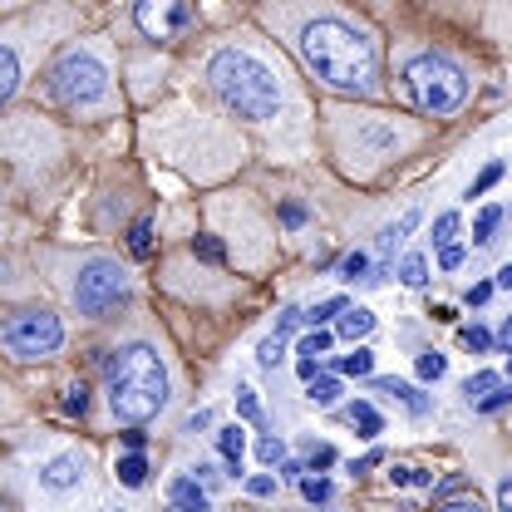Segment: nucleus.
<instances>
[{
	"instance_id": "obj_1",
	"label": "nucleus",
	"mask_w": 512,
	"mask_h": 512,
	"mask_svg": "<svg viewBox=\"0 0 512 512\" xmlns=\"http://www.w3.org/2000/svg\"><path fill=\"white\" fill-rule=\"evenodd\" d=\"M301 60L316 74L325 89L335 94H375L380 89V55H375V40L335 15H320L301 30Z\"/></svg>"
},
{
	"instance_id": "obj_2",
	"label": "nucleus",
	"mask_w": 512,
	"mask_h": 512,
	"mask_svg": "<svg viewBox=\"0 0 512 512\" xmlns=\"http://www.w3.org/2000/svg\"><path fill=\"white\" fill-rule=\"evenodd\" d=\"M104 389H109V409L119 424H148L163 404H168V370L158 360L153 345L133 340L124 350H114L104 360Z\"/></svg>"
},
{
	"instance_id": "obj_3",
	"label": "nucleus",
	"mask_w": 512,
	"mask_h": 512,
	"mask_svg": "<svg viewBox=\"0 0 512 512\" xmlns=\"http://www.w3.org/2000/svg\"><path fill=\"white\" fill-rule=\"evenodd\" d=\"M207 79L212 89L222 94V104L242 119H271L281 94H276V79L266 64H256L247 50H217L207 64Z\"/></svg>"
},
{
	"instance_id": "obj_4",
	"label": "nucleus",
	"mask_w": 512,
	"mask_h": 512,
	"mask_svg": "<svg viewBox=\"0 0 512 512\" xmlns=\"http://www.w3.org/2000/svg\"><path fill=\"white\" fill-rule=\"evenodd\" d=\"M404 94L414 99V109H424V114L439 119V114L463 109V99H468V74L448 60V55L424 50V55H414V60L404 64Z\"/></svg>"
},
{
	"instance_id": "obj_5",
	"label": "nucleus",
	"mask_w": 512,
	"mask_h": 512,
	"mask_svg": "<svg viewBox=\"0 0 512 512\" xmlns=\"http://www.w3.org/2000/svg\"><path fill=\"white\" fill-rule=\"evenodd\" d=\"M45 89H50V99H60L69 109H89L109 94V64L94 50H64L45 74Z\"/></svg>"
},
{
	"instance_id": "obj_6",
	"label": "nucleus",
	"mask_w": 512,
	"mask_h": 512,
	"mask_svg": "<svg viewBox=\"0 0 512 512\" xmlns=\"http://www.w3.org/2000/svg\"><path fill=\"white\" fill-rule=\"evenodd\" d=\"M74 306H79V316L89 320H109L119 306L128 301V271L114 261V256H89L84 266H79V276H74Z\"/></svg>"
},
{
	"instance_id": "obj_7",
	"label": "nucleus",
	"mask_w": 512,
	"mask_h": 512,
	"mask_svg": "<svg viewBox=\"0 0 512 512\" xmlns=\"http://www.w3.org/2000/svg\"><path fill=\"white\" fill-rule=\"evenodd\" d=\"M0 345L15 355V360H45L64 345V325L60 316L30 306V311H15V316L0 325Z\"/></svg>"
},
{
	"instance_id": "obj_8",
	"label": "nucleus",
	"mask_w": 512,
	"mask_h": 512,
	"mask_svg": "<svg viewBox=\"0 0 512 512\" xmlns=\"http://www.w3.org/2000/svg\"><path fill=\"white\" fill-rule=\"evenodd\" d=\"M133 15H138V25H143L153 40H168L173 30H183V25L192 20L188 5H138Z\"/></svg>"
},
{
	"instance_id": "obj_9",
	"label": "nucleus",
	"mask_w": 512,
	"mask_h": 512,
	"mask_svg": "<svg viewBox=\"0 0 512 512\" xmlns=\"http://www.w3.org/2000/svg\"><path fill=\"white\" fill-rule=\"evenodd\" d=\"M79 478H84V458H79V453H55V458L40 468V488H50V493L79 488Z\"/></svg>"
},
{
	"instance_id": "obj_10",
	"label": "nucleus",
	"mask_w": 512,
	"mask_h": 512,
	"mask_svg": "<svg viewBox=\"0 0 512 512\" xmlns=\"http://www.w3.org/2000/svg\"><path fill=\"white\" fill-rule=\"evenodd\" d=\"M375 394H384V399H394V404H404L414 419H424L429 409H434V399L429 394H419L409 380H394V375H384V380H375Z\"/></svg>"
},
{
	"instance_id": "obj_11",
	"label": "nucleus",
	"mask_w": 512,
	"mask_h": 512,
	"mask_svg": "<svg viewBox=\"0 0 512 512\" xmlns=\"http://www.w3.org/2000/svg\"><path fill=\"white\" fill-rule=\"evenodd\" d=\"M168 512H207V488L188 473H178L168 483Z\"/></svg>"
},
{
	"instance_id": "obj_12",
	"label": "nucleus",
	"mask_w": 512,
	"mask_h": 512,
	"mask_svg": "<svg viewBox=\"0 0 512 512\" xmlns=\"http://www.w3.org/2000/svg\"><path fill=\"white\" fill-rule=\"evenodd\" d=\"M217 453H222V463L237 473L242 468V453H247V434H242V424H227L222 434H217Z\"/></svg>"
},
{
	"instance_id": "obj_13",
	"label": "nucleus",
	"mask_w": 512,
	"mask_h": 512,
	"mask_svg": "<svg viewBox=\"0 0 512 512\" xmlns=\"http://www.w3.org/2000/svg\"><path fill=\"white\" fill-rule=\"evenodd\" d=\"M370 330H375V316L365 306H355V311H345V316L335 320V335H345V340H365Z\"/></svg>"
},
{
	"instance_id": "obj_14",
	"label": "nucleus",
	"mask_w": 512,
	"mask_h": 512,
	"mask_svg": "<svg viewBox=\"0 0 512 512\" xmlns=\"http://www.w3.org/2000/svg\"><path fill=\"white\" fill-rule=\"evenodd\" d=\"M414 227H419V212H404L399 222H389V227L380 232V252H384V256L399 252V247H404V237H409Z\"/></svg>"
},
{
	"instance_id": "obj_15",
	"label": "nucleus",
	"mask_w": 512,
	"mask_h": 512,
	"mask_svg": "<svg viewBox=\"0 0 512 512\" xmlns=\"http://www.w3.org/2000/svg\"><path fill=\"white\" fill-rule=\"evenodd\" d=\"M345 419H350V424H355L365 439H375V434L384 429V419L375 414V404H365V399H360V404H350V409H345Z\"/></svg>"
},
{
	"instance_id": "obj_16",
	"label": "nucleus",
	"mask_w": 512,
	"mask_h": 512,
	"mask_svg": "<svg viewBox=\"0 0 512 512\" xmlns=\"http://www.w3.org/2000/svg\"><path fill=\"white\" fill-rule=\"evenodd\" d=\"M114 473H119L124 488H143V483H148V458H143V453H124Z\"/></svg>"
},
{
	"instance_id": "obj_17",
	"label": "nucleus",
	"mask_w": 512,
	"mask_h": 512,
	"mask_svg": "<svg viewBox=\"0 0 512 512\" xmlns=\"http://www.w3.org/2000/svg\"><path fill=\"white\" fill-rule=\"evenodd\" d=\"M306 399H311L316 409H335V399H340V380H335V375H316V380L306 384Z\"/></svg>"
},
{
	"instance_id": "obj_18",
	"label": "nucleus",
	"mask_w": 512,
	"mask_h": 512,
	"mask_svg": "<svg viewBox=\"0 0 512 512\" xmlns=\"http://www.w3.org/2000/svg\"><path fill=\"white\" fill-rule=\"evenodd\" d=\"M498 384H503V380H498L493 370H478V375H468V380H463V399H468V404L478 409V404H483V399H488V394H493Z\"/></svg>"
},
{
	"instance_id": "obj_19",
	"label": "nucleus",
	"mask_w": 512,
	"mask_h": 512,
	"mask_svg": "<svg viewBox=\"0 0 512 512\" xmlns=\"http://www.w3.org/2000/svg\"><path fill=\"white\" fill-rule=\"evenodd\" d=\"M335 370H340V375H370V370H375V350L355 345L350 355H340V360H335Z\"/></svg>"
},
{
	"instance_id": "obj_20",
	"label": "nucleus",
	"mask_w": 512,
	"mask_h": 512,
	"mask_svg": "<svg viewBox=\"0 0 512 512\" xmlns=\"http://www.w3.org/2000/svg\"><path fill=\"white\" fill-rule=\"evenodd\" d=\"M15 84H20V60H15V50L0 45V104L15 94Z\"/></svg>"
},
{
	"instance_id": "obj_21",
	"label": "nucleus",
	"mask_w": 512,
	"mask_h": 512,
	"mask_svg": "<svg viewBox=\"0 0 512 512\" xmlns=\"http://www.w3.org/2000/svg\"><path fill=\"white\" fill-rule=\"evenodd\" d=\"M498 222H503V207H483V212H478V222H473V242H478V247H488V242H493V232H498Z\"/></svg>"
},
{
	"instance_id": "obj_22",
	"label": "nucleus",
	"mask_w": 512,
	"mask_h": 512,
	"mask_svg": "<svg viewBox=\"0 0 512 512\" xmlns=\"http://www.w3.org/2000/svg\"><path fill=\"white\" fill-rule=\"evenodd\" d=\"M345 311H350V306H345V296H330V301H320L316 311H306V320H311L316 330H325L330 320H340V316H345Z\"/></svg>"
},
{
	"instance_id": "obj_23",
	"label": "nucleus",
	"mask_w": 512,
	"mask_h": 512,
	"mask_svg": "<svg viewBox=\"0 0 512 512\" xmlns=\"http://www.w3.org/2000/svg\"><path fill=\"white\" fill-rule=\"evenodd\" d=\"M399 281H404V286H424V281H429V261H424L419 252L404 256V266H399Z\"/></svg>"
},
{
	"instance_id": "obj_24",
	"label": "nucleus",
	"mask_w": 512,
	"mask_h": 512,
	"mask_svg": "<svg viewBox=\"0 0 512 512\" xmlns=\"http://www.w3.org/2000/svg\"><path fill=\"white\" fill-rule=\"evenodd\" d=\"M128 252L133 256L153 252V222H148V217H143V222H133V232H128Z\"/></svg>"
},
{
	"instance_id": "obj_25",
	"label": "nucleus",
	"mask_w": 512,
	"mask_h": 512,
	"mask_svg": "<svg viewBox=\"0 0 512 512\" xmlns=\"http://www.w3.org/2000/svg\"><path fill=\"white\" fill-rule=\"evenodd\" d=\"M256 360H261L266 370H276V365L286 360V340H276V335H266V340L256 345Z\"/></svg>"
},
{
	"instance_id": "obj_26",
	"label": "nucleus",
	"mask_w": 512,
	"mask_h": 512,
	"mask_svg": "<svg viewBox=\"0 0 512 512\" xmlns=\"http://www.w3.org/2000/svg\"><path fill=\"white\" fill-rule=\"evenodd\" d=\"M389 478H394L399 488H429V483H434V473H429V468H394Z\"/></svg>"
},
{
	"instance_id": "obj_27",
	"label": "nucleus",
	"mask_w": 512,
	"mask_h": 512,
	"mask_svg": "<svg viewBox=\"0 0 512 512\" xmlns=\"http://www.w3.org/2000/svg\"><path fill=\"white\" fill-rule=\"evenodd\" d=\"M330 340H335V330H311V335L301 340V355H306V360H320V355L330 350Z\"/></svg>"
},
{
	"instance_id": "obj_28",
	"label": "nucleus",
	"mask_w": 512,
	"mask_h": 512,
	"mask_svg": "<svg viewBox=\"0 0 512 512\" xmlns=\"http://www.w3.org/2000/svg\"><path fill=\"white\" fill-rule=\"evenodd\" d=\"M444 370H448V360L439 350H424L419 355V380H444Z\"/></svg>"
},
{
	"instance_id": "obj_29",
	"label": "nucleus",
	"mask_w": 512,
	"mask_h": 512,
	"mask_svg": "<svg viewBox=\"0 0 512 512\" xmlns=\"http://www.w3.org/2000/svg\"><path fill=\"white\" fill-rule=\"evenodd\" d=\"M453 237H458V212H439V217H434V242H439V247H453Z\"/></svg>"
},
{
	"instance_id": "obj_30",
	"label": "nucleus",
	"mask_w": 512,
	"mask_h": 512,
	"mask_svg": "<svg viewBox=\"0 0 512 512\" xmlns=\"http://www.w3.org/2000/svg\"><path fill=\"white\" fill-rule=\"evenodd\" d=\"M84 409H89V384L79 380L64 389V414H84Z\"/></svg>"
},
{
	"instance_id": "obj_31",
	"label": "nucleus",
	"mask_w": 512,
	"mask_h": 512,
	"mask_svg": "<svg viewBox=\"0 0 512 512\" xmlns=\"http://www.w3.org/2000/svg\"><path fill=\"white\" fill-rule=\"evenodd\" d=\"M237 414H242L247 424H256V419H261V404H256V389H247V384L237 389Z\"/></svg>"
},
{
	"instance_id": "obj_32",
	"label": "nucleus",
	"mask_w": 512,
	"mask_h": 512,
	"mask_svg": "<svg viewBox=\"0 0 512 512\" xmlns=\"http://www.w3.org/2000/svg\"><path fill=\"white\" fill-rule=\"evenodd\" d=\"M508 404H512V384H498V389L478 404V414H498V409H508Z\"/></svg>"
},
{
	"instance_id": "obj_33",
	"label": "nucleus",
	"mask_w": 512,
	"mask_h": 512,
	"mask_svg": "<svg viewBox=\"0 0 512 512\" xmlns=\"http://www.w3.org/2000/svg\"><path fill=\"white\" fill-rule=\"evenodd\" d=\"M301 320H306V311H296V306H286V311L276 316V340H286L291 330H301Z\"/></svg>"
},
{
	"instance_id": "obj_34",
	"label": "nucleus",
	"mask_w": 512,
	"mask_h": 512,
	"mask_svg": "<svg viewBox=\"0 0 512 512\" xmlns=\"http://www.w3.org/2000/svg\"><path fill=\"white\" fill-rule=\"evenodd\" d=\"M498 178H503V163H488V168H483V173H478V183H473V188H468V197H483V192L493 188V183H498Z\"/></svg>"
},
{
	"instance_id": "obj_35",
	"label": "nucleus",
	"mask_w": 512,
	"mask_h": 512,
	"mask_svg": "<svg viewBox=\"0 0 512 512\" xmlns=\"http://www.w3.org/2000/svg\"><path fill=\"white\" fill-rule=\"evenodd\" d=\"M301 493H306L311 503H325L335 488H330V478H301Z\"/></svg>"
},
{
	"instance_id": "obj_36",
	"label": "nucleus",
	"mask_w": 512,
	"mask_h": 512,
	"mask_svg": "<svg viewBox=\"0 0 512 512\" xmlns=\"http://www.w3.org/2000/svg\"><path fill=\"white\" fill-rule=\"evenodd\" d=\"M256 458H261V463H281V458H286V444H281V439H256Z\"/></svg>"
},
{
	"instance_id": "obj_37",
	"label": "nucleus",
	"mask_w": 512,
	"mask_h": 512,
	"mask_svg": "<svg viewBox=\"0 0 512 512\" xmlns=\"http://www.w3.org/2000/svg\"><path fill=\"white\" fill-rule=\"evenodd\" d=\"M340 271H345L350 281H360V276L370 271V256H365V252H350V256H345V261H340Z\"/></svg>"
},
{
	"instance_id": "obj_38",
	"label": "nucleus",
	"mask_w": 512,
	"mask_h": 512,
	"mask_svg": "<svg viewBox=\"0 0 512 512\" xmlns=\"http://www.w3.org/2000/svg\"><path fill=\"white\" fill-rule=\"evenodd\" d=\"M458 335H463V345H468V350H488V345H493V335H488L483 325H468V330H458Z\"/></svg>"
},
{
	"instance_id": "obj_39",
	"label": "nucleus",
	"mask_w": 512,
	"mask_h": 512,
	"mask_svg": "<svg viewBox=\"0 0 512 512\" xmlns=\"http://www.w3.org/2000/svg\"><path fill=\"white\" fill-rule=\"evenodd\" d=\"M192 252L202 256V261H222V242H217V237H197V242H192Z\"/></svg>"
},
{
	"instance_id": "obj_40",
	"label": "nucleus",
	"mask_w": 512,
	"mask_h": 512,
	"mask_svg": "<svg viewBox=\"0 0 512 512\" xmlns=\"http://www.w3.org/2000/svg\"><path fill=\"white\" fill-rule=\"evenodd\" d=\"M434 512H488V508H483V503L468 493V498H448V503H439Z\"/></svg>"
},
{
	"instance_id": "obj_41",
	"label": "nucleus",
	"mask_w": 512,
	"mask_h": 512,
	"mask_svg": "<svg viewBox=\"0 0 512 512\" xmlns=\"http://www.w3.org/2000/svg\"><path fill=\"white\" fill-rule=\"evenodd\" d=\"M247 493H252V498H271V493H276V478H271V473H256V478H247Z\"/></svg>"
},
{
	"instance_id": "obj_42",
	"label": "nucleus",
	"mask_w": 512,
	"mask_h": 512,
	"mask_svg": "<svg viewBox=\"0 0 512 512\" xmlns=\"http://www.w3.org/2000/svg\"><path fill=\"white\" fill-rule=\"evenodd\" d=\"M306 463H311V468H330V463H335V448H330V444H311Z\"/></svg>"
},
{
	"instance_id": "obj_43",
	"label": "nucleus",
	"mask_w": 512,
	"mask_h": 512,
	"mask_svg": "<svg viewBox=\"0 0 512 512\" xmlns=\"http://www.w3.org/2000/svg\"><path fill=\"white\" fill-rule=\"evenodd\" d=\"M463 247H458V242H453V247H444V252H439V266H444V271H458V266H463Z\"/></svg>"
},
{
	"instance_id": "obj_44",
	"label": "nucleus",
	"mask_w": 512,
	"mask_h": 512,
	"mask_svg": "<svg viewBox=\"0 0 512 512\" xmlns=\"http://www.w3.org/2000/svg\"><path fill=\"white\" fill-rule=\"evenodd\" d=\"M380 463H384V453L380 448H370L365 458H355V463H350V473H370V468H380Z\"/></svg>"
},
{
	"instance_id": "obj_45",
	"label": "nucleus",
	"mask_w": 512,
	"mask_h": 512,
	"mask_svg": "<svg viewBox=\"0 0 512 512\" xmlns=\"http://www.w3.org/2000/svg\"><path fill=\"white\" fill-rule=\"evenodd\" d=\"M281 217H286V227H301V222H306V207H301V202H286Z\"/></svg>"
},
{
	"instance_id": "obj_46",
	"label": "nucleus",
	"mask_w": 512,
	"mask_h": 512,
	"mask_svg": "<svg viewBox=\"0 0 512 512\" xmlns=\"http://www.w3.org/2000/svg\"><path fill=\"white\" fill-rule=\"evenodd\" d=\"M493 296V281H478V286H468V306H483Z\"/></svg>"
},
{
	"instance_id": "obj_47",
	"label": "nucleus",
	"mask_w": 512,
	"mask_h": 512,
	"mask_svg": "<svg viewBox=\"0 0 512 512\" xmlns=\"http://www.w3.org/2000/svg\"><path fill=\"white\" fill-rule=\"evenodd\" d=\"M498 508H503V512H512V473H508V478H503V483H498Z\"/></svg>"
},
{
	"instance_id": "obj_48",
	"label": "nucleus",
	"mask_w": 512,
	"mask_h": 512,
	"mask_svg": "<svg viewBox=\"0 0 512 512\" xmlns=\"http://www.w3.org/2000/svg\"><path fill=\"white\" fill-rule=\"evenodd\" d=\"M296 370H301V380L311 384V380H316V370H320V365H316V360H306V355H301V360H296Z\"/></svg>"
},
{
	"instance_id": "obj_49",
	"label": "nucleus",
	"mask_w": 512,
	"mask_h": 512,
	"mask_svg": "<svg viewBox=\"0 0 512 512\" xmlns=\"http://www.w3.org/2000/svg\"><path fill=\"white\" fill-rule=\"evenodd\" d=\"M281 478H291V483H301V478H306V468H301V463H281Z\"/></svg>"
},
{
	"instance_id": "obj_50",
	"label": "nucleus",
	"mask_w": 512,
	"mask_h": 512,
	"mask_svg": "<svg viewBox=\"0 0 512 512\" xmlns=\"http://www.w3.org/2000/svg\"><path fill=\"white\" fill-rule=\"evenodd\" d=\"M197 483H202V488H212V483H217V468H207V463H202V468H197Z\"/></svg>"
},
{
	"instance_id": "obj_51",
	"label": "nucleus",
	"mask_w": 512,
	"mask_h": 512,
	"mask_svg": "<svg viewBox=\"0 0 512 512\" xmlns=\"http://www.w3.org/2000/svg\"><path fill=\"white\" fill-rule=\"evenodd\" d=\"M124 444H128V453H143V434H138V429H128Z\"/></svg>"
},
{
	"instance_id": "obj_52",
	"label": "nucleus",
	"mask_w": 512,
	"mask_h": 512,
	"mask_svg": "<svg viewBox=\"0 0 512 512\" xmlns=\"http://www.w3.org/2000/svg\"><path fill=\"white\" fill-rule=\"evenodd\" d=\"M207 424H212V414H207V409H197V414L188 419V429H207Z\"/></svg>"
},
{
	"instance_id": "obj_53",
	"label": "nucleus",
	"mask_w": 512,
	"mask_h": 512,
	"mask_svg": "<svg viewBox=\"0 0 512 512\" xmlns=\"http://www.w3.org/2000/svg\"><path fill=\"white\" fill-rule=\"evenodd\" d=\"M498 286H503V291H512V261H508V266H498Z\"/></svg>"
},
{
	"instance_id": "obj_54",
	"label": "nucleus",
	"mask_w": 512,
	"mask_h": 512,
	"mask_svg": "<svg viewBox=\"0 0 512 512\" xmlns=\"http://www.w3.org/2000/svg\"><path fill=\"white\" fill-rule=\"evenodd\" d=\"M498 340H503V345H508V350H512V316L503 320V330H498Z\"/></svg>"
},
{
	"instance_id": "obj_55",
	"label": "nucleus",
	"mask_w": 512,
	"mask_h": 512,
	"mask_svg": "<svg viewBox=\"0 0 512 512\" xmlns=\"http://www.w3.org/2000/svg\"><path fill=\"white\" fill-rule=\"evenodd\" d=\"M508 365H512V350H508Z\"/></svg>"
}]
</instances>
